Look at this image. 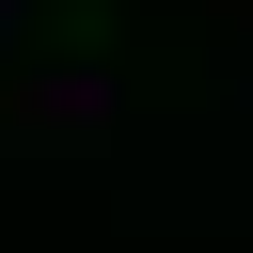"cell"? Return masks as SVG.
Returning <instances> with one entry per match:
<instances>
[{"instance_id":"1","label":"cell","mask_w":253,"mask_h":253,"mask_svg":"<svg viewBox=\"0 0 253 253\" xmlns=\"http://www.w3.org/2000/svg\"><path fill=\"white\" fill-rule=\"evenodd\" d=\"M111 111H126V95H111L95 63H47V79L16 95V126H32V142H63V158H79V142H111Z\"/></svg>"},{"instance_id":"2","label":"cell","mask_w":253,"mask_h":253,"mask_svg":"<svg viewBox=\"0 0 253 253\" xmlns=\"http://www.w3.org/2000/svg\"><path fill=\"white\" fill-rule=\"evenodd\" d=\"M16 16H32V0H0V32H16Z\"/></svg>"}]
</instances>
